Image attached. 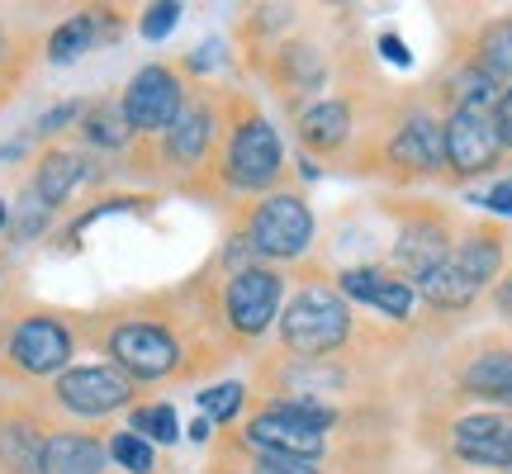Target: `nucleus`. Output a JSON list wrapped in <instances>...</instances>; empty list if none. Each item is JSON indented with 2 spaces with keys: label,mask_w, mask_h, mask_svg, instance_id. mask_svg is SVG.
<instances>
[{
  "label": "nucleus",
  "mask_w": 512,
  "mask_h": 474,
  "mask_svg": "<svg viewBox=\"0 0 512 474\" xmlns=\"http://www.w3.org/2000/svg\"><path fill=\"white\" fill-rule=\"evenodd\" d=\"M389 162L403 171H422V176H437L446 166V138H441V119L432 114H408L394 138H389Z\"/></svg>",
  "instance_id": "nucleus-12"
},
{
  "label": "nucleus",
  "mask_w": 512,
  "mask_h": 474,
  "mask_svg": "<svg viewBox=\"0 0 512 474\" xmlns=\"http://www.w3.org/2000/svg\"><path fill=\"white\" fill-rule=\"evenodd\" d=\"M105 451H110V460L128 474H152L157 470V451H152V441H143L138 432H114Z\"/></svg>",
  "instance_id": "nucleus-28"
},
{
  "label": "nucleus",
  "mask_w": 512,
  "mask_h": 474,
  "mask_svg": "<svg viewBox=\"0 0 512 474\" xmlns=\"http://www.w3.org/2000/svg\"><path fill=\"white\" fill-rule=\"evenodd\" d=\"M38 451H43V432L29 418L0 422V470L5 474H38Z\"/></svg>",
  "instance_id": "nucleus-21"
},
{
  "label": "nucleus",
  "mask_w": 512,
  "mask_h": 474,
  "mask_svg": "<svg viewBox=\"0 0 512 474\" xmlns=\"http://www.w3.org/2000/svg\"><path fill=\"white\" fill-rule=\"evenodd\" d=\"M81 138L91 147H100V152H119V147H128V124H124V110H119V100H100V105H91V110L81 114Z\"/></svg>",
  "instance_id": "nucleus-23"
},
{
  "label": "nucleus",
  "mask_w": 512,
  "mask_h": 474,
  "mask_svg": "<svg viewBox=\"0 0 512 474\" xmlns=\"http://www.w3.org/2000/svg\"><path fill=\"white\" fill-rule=\"evenodd\" d=\"M95 29H100V19H95L91 10L62 19V24L53 29V38H48V57H53V62H76V57L95 43Z\"/></svg>",
  "instance_id": "nucleus-25"
},
{
  "label": "nucleus",
  "mask_w": 512,
  "mask_h": 474,
  "mask_svg": "<svg viewBox=\"0 0 512 474\" xmlns=\"http://www.w3.org/2000/svg\"><path fill=\"white\" fill-rule=\"evenodd\" d=\"M451 451L465 465H484V470H508L512 456V418L503 413H470L451 427Z\"/></svg>",
  "instance_id": "nucleus-11"
},
{
  "label": "nucleus",
  "mask_w": 512,
  "mask_h": 474,
  "mask_svg": "<svg viewBox=\"0 0 512 474\" xmlns=\"http://www.w3.org/2000/svg\"><path fill=\"white\" fill-rule=\"evenodd\" d=\"M72 328L53 318V313H29V318H19L10 337H5V356L15 365L19 375H29V380H43V375H62L67 361H72Z\"/></svg>",
  "instance_id": "nucleus-8"
},
{
  "label": "nucleus",
  "mask_w": 512,
  "mask_h": 474,
  "mask_svg": "<svg viewBox=\"0 0 512 474\" xmlns=\"http://www.w3.org/2000/svg\"><path fill=\"white\" fill-rule=\"evenodd\" d=\"M0 228H10V204L0 200Z\"/></svg>",
  "instance_id": "nucleus-39"
},
{
  "label": "nucleus",
  "mask_w": 512,
  "mask_h": 474,
  "mask_svg": "<svg viewBox=\"0 0 512 474\" xmlns=\"http://www.w3.org/2000/svg\"><path fill=\"white\" fill-rule=\"evenodd\" d=\"M451 256V233L441 219H413L399 228V242H394V261H399V275L413 285L427 271H437L441 261Z\"/></svg>",
  "instance_id": "nucleus-14"
},
{
  "label": "nucleus",
  "mask_w": 512,
  "mask_h": 474,
  "mask_svg": "<svg viewBox=\"0 0 512 474\" xmlns=\"http://www.w3.org/2000/svg\"><path fill=\"white\" fill-rule=\"evenodd\" d=\"M190 441H209V418H195V422H190Z\"/></svg>",
  "instance_id": "nucleus-38"
},
{
  "label": "nucleus",
  "mask_w": 512,
  "mask_h": 474,
  "mask_svg": "<svg viewBox=\"0 0 512 474\" xmlns=\"http://www.w3.org/2000/svg\"><path fill=\"white\" fill-rule=\"evenodd\" d=\"M475 67L494 76L498 86H508L512 81V19H498V24H489V29L479 34Z\"/></svg>",
  "instance_id": "nucleus-24"
},
{
  "label": "nucleus",
  "mask_w": 512,
  "mask_h": 474,
  "mask_svg": "<svg viewBox=\"0 0 512 474\" xmlns=\"http://www.w3.org/2000/svg\"><path fill=\"white\" fill-rule=\"evenodd\" d=\"M441 138H446V166H451L456 176H484V171H494L498 157H503L494 119L479 110H451L441 119Z\"/></svg>",
  "instance_id": "nucleus-10"
},
{
  "label": "nucleus",
  "mask_w": 512,
  "mask_h": 474,
  "mask_svg": "<svg viewBox=\"0 0 512 474\" xmlns=\"http://www.w3.org/2000/svg\"><path fill=\"white\" fill-rule=\"evenodd\" d=\"M110 451L91 432H53L38 451V474H105Z\"/></svg>",
  "instance_id": "nucleus-16"
},
{
  "label": "nucleus",
  "mask_w": 512,
  "mask_h": 474,
  "mask_svg": "<svg viewBox=\"0 0 512 474\" xmlns=\"http://www.w3.org/2000/svg\"><path fill=\"white\" fill-rule=\"evenodd\" d=\"M380 53L394 62V67H408V43L399 34H380Z\"/></svg>",
  "instance_id": "nucleus-36"
},
{
  "label": "nucleus",
  "mask_w": 512,
  "mask_h": 474,
  "mask_svg": "<svg viewBox=\"0 0 512 474\" xmlns=\"http://www.w3.org/2000/svg\"><path fill=\"white\" fill-rule=\"evenodd\" d=\"M53 399L72 418H110V413L133 403V380L114 365H76V370L57 375Z\"/></svg>",
  "instance_id": "nucleus-9"
},
{
  "label": "nucleus",
  "mask_w": 512,
  "mask_h": 474,
  "mask_svg": "<svg viewBox=\"0 0 512 474\" xmlns=\"http://www.w3.org/2000/svg\"><path fill=\"white\" fill-rule=\"evenodd\" d=\"M451 266H456L475 290H484L489 280L498 275V266H503V237L498 233H489V228H479V233H465L451 247V256H446Z\"/></svg>",
  "instance_id": "nucleus-20"
},
{
  "label": "nucleus",
  "mask_w": 512,
  "mask_h": 474,
  "mask_svg": "<svg viewBox=\"0 0 512 474\" xmlns=\"http://www.w3.org/2000/svg\"><path fill=\"white\" fill-rule=\"evenodd\" d=\"M242 403H247V389H242L238 380L228 384H214V389H204L200 394V408L209 422H233L242 413Z\"/></svg>",
  "instance_id": "nucleus-29"
},
{
  "label": "nucleus",
  "mask_w": 512,
  "mask_h": 474,
  "mask_svg": "<svg viewBox=\"0 0 512 474\" xmlns=\"http://www.w3.org/2000/svg\"><path fill=\"white\" fill-rule=\"evenodd\" d=\"M247 474H323L318 460H290V456H252Z\"/></svg>",
  "instance_id": "nucleus-31"
},
{
  "label": "nucleus",
  "mask_w": 512,
  "mask_h": 474,
  "mask_svg": "<svg viewBox=\"0 0 512 474\" xmlns=\"http://www.w3.org/2000/svg\"><path fill=\"white\" fill-rule=\"evenodd\" d=\"M105 351L114 356V370H124L128 380H166L181 370V342L176 332L147 318H128L114 323L105 337Z\"/></svg>",
  "instance_id": "nucleus-5"
},
{
  "label": "nucleus",
  "mask_w": 512,
  "mask_h": 474,
  "mask_svg": "<svg viewBox=\"0 0 512 474\" xmlns=\"http://www.w3.org/2000/svg\"><path fill=\"white\" fill-rule=\"evenodd\" d=\"M81 114H86V105H81V100H67V105H57V110H48L43 114V119H38V133H43V138H53V133H62V128L67 124H76V119H81Z\"/></svg>",
  "instance_id": "nucleus-33"
},
{
  "label": "nucleus",
  "mask_w": 512,
  "mask_h": 474,
  "mask_svg": "<svg viewBox=\"0 0 512 474\" xmlns=\"http://www.w3.org/2000/svg\"><path fill=\"white\" fill-rule=\"evenodd\" d=\"M460 389L470 399L498 403V408H512V351H479L475 361L460 370Z\"/></svg>",
  "instance_id": "nucleus-18"
},
{
  "label": "nucleus",
  "mask_w": 512,
  "mask_h": 474,
  "mask_svg": "<svg viewBox=\"0 0 512 474\" xmlns=\"http://www.w3.org/2000/svg\"><path fill=\"white\" fill-rule=\"evenodd\" d=\"M337 294L375 304L389 318H408L413 313V285L394 271H380V266H351V271H342L337 275Z\"/></svg>",
  "instance_id": "nucleus-13"
},
{
  "label": "nucleus",
  "mask_w": 512,
  "mask_h": 474,
  "mask_svg": "<svg viewBox=\"0 0 512 474\" xmlns=\"http://www.w3.org/2000/svg\"><path fill=\"white\" fill-rule=\"evenodd\" d=\"M128 432H138L143 441H162V446H171V441L181 437V418H176L171 403H143V408L128 413Z\"/></svg>",
  "instance_id": "nucleus-26"
},
{
  "label": "nucleus",
  "mask_w": 512,
  "mask_h": 474,
  "mask_svg": "<svg viewBox=\"0 0 512 474\" xmlns=\"http://www.w3.org/2000/svg\"><path fill=\"white\" fill-rule=\"evenodd\" d=\"M0 53H5V34H0Z\"/></svg>",
  "instance_id": "nucleus-40"
},
{
  "label": "nucleus",
  "mask_w": 512,
  "mask_h": 474,
  "mask_svg": "<svg viewBox=\"0 0 512 474\" xmlns=\"http://www.w3.org/2000/svg\"><path fill=\"white\" fill-rule=\"evenodd\" d=\"M119 110H124L128 133H143V138L166 133V128L176 124V114L185 110V86H181V76H176V67H162V62L138 67L133 81L124 86Z\"/></svg>",
  "instance_id": "nucleus-6"
},
{
  "label": "nucleus",
  "mask_w": 512,
  "mask_h": 474,
  "mask_svg": "<svg viewBox=\"0 0 512 474\" xmlns=\"http://www.w3.org/2000/svg\"><path fill=\"white\" fill-rule=\"evenodd\" d=\"M337 413L332 403L318 399H271L256 408L242 427V446L256 456H290V460H318L328 451V432Z\"/></svg>",
  "instance_id": "nucleus-1"
},
{
  "label": "nucleus",
  "mask_w": 512,
  "mask_h": 474,
  "mask_svg": "<svg viewBox=\"0 0 512 474\" xmlns=\"http://www.w3.org/2000/svg\"><path fill=\"white\" fill-rule=\"evenodd\" d=\"M275 328H280V347L294 361H328V351H337L351 337V309L328 285H304L280 309Z\"/></svg>",
  "instance_id": "nucleus-2"
},
{
  "label": "nucleus",
  "mask_w": 512,
  "mask_h": 474,
  "mask_svg": "<svg viewBox=\"0 0 512 474\" xmlns=\"http://www.w3.org/2000/svg\"><path fill=\"white\" fill-rule=\"evenodd\" d=\"M418 290H422V299H427L432 309H470V304L479 299V290L456 271V266H451V261H441L437 271L422 275Z\"/></svg>",
  "instance_id": "nucleus-22"
},
{
  "label": "nucleus",
  "mask_w": 512,
  "mask_h": 474,
  "mask_svg": "<svg viewBox=\"0 0 512 474\" xmlns=\"http://www.w3.org/2000/svg\"><path fill=\"white\" fill-rule=\"evenodd\" d=\"M337 384H342V370H332L328 361H290V370H285V394H294V399L328 394Z\"/></svg>",
  "instance_id": "nucleus-27"
},
{
  "label": "nucleus",
  "mask_w": 512,
  "mask_h": 474,
  "mask_svg": "<svg viewBox=\"0 0 512 474\" xmlns=\"http://www.w3.org/2000/svg\"><path fill=\"white\" fill-rule=\"evenodd\" d=\"M489 119H494V133H498V143H503V152L512 147V81L498 91V105L489 110Z\"/></svg>",
  "instance_id": "nucleus-34"
},
{
  "label": "nucleus",
  "mask_w": 512,
  "mask_h": 474,
  "mask_svg": "<svg viewBox=\"0 0 512 474\" xmlns=\"http://www.w3.org/2000/svg\"><path fill=\"white\" fill-rule=\"evenodd\" d=\"M484 209H494V214H512V181H498L489 195H484Z\"/></svg>",
  "instance_id": "nucleus-35"
},
{
  "label": "nucleus",
  "mask_w": 512,
  "mask_h": 474,
  "mask_svg": "<svg viewBox=\"0 0 512 474\" xmlns=\"http://www.w3.org/2000/svg\"><path fill=\"white\" fill-rule=\"evenodd\" d=\"M176 19H181V5H152L138 29H143V38H152V43H157V38H166L171 29H176Z\"/></svg>",
  "instance_id": "nucleus-32"
},
{
  "label": "nucleus",
  "mask_w": 512,
  "mask_h": 474,
  "mask_svg": "<svg viewBox=\"0 0 512 474\" xmlns=\"http://www.w3.org/2000/svg\"><path fill=\"white\" fill-rule=\"evenodd\" d=\"M351 138V105L347 100H318L313 110L299 114V143L309 152L337 157Z\"/></svg>",
  "instance_id": "nucleus-17"
},
{
  "label": "nucleus",
  "mask_w": 512,
  "mask_h": 474,
  "mask_svg": "<svg viewBox=\"0 0 512 474\" xmlns=\"http://www.w3.org/2000/svg\"><path fill=\"white\" fill-rule=\"evenodd\" d=\"M247 237H252V252L266 261H299L313 242V214L304 195H294V190L266 195L247 219Z\"/></svg>",
  "instance_id": "nucleus-4"
},
{
  "label": "nucleus",
  "mask_w": 512,
  "mask_h": 474,
  "mask_svg": "<svg viewBox=\"0 0 512 474\" xmlns=\"http://www.w3.org/2000/svg\"><path fill=\"white\" fill-rule=\"evenodd\" d=\"M214 133H219V119H214V110H209L204 100L185 105V110L176 114V124L162 133V138H166V143H162L166 162L181 166V171L200 166L204 157H209V147H214Z\"/></svg>",
  "instance_id": "nucleus-15"
},
{
  "label": "nucleus",
  "mask_w": 512,
  "mask_h": 474,
  "mask_svg": "<svg viewBox=\"0 0 512 474\" xmlns=\"http://www.w3.org/2000/svg\"><path fill=\"white\" fill-rule=\"evenodd\" d=\"M48 214H53V209L38 200L34 190H24V200L15 204V237L19 242H34V237L48 228Z\"/></svg>",
  "instance_id": "nucleus-30"
},
{
  "label": "nucleus",
  "mask_w": 512,
  "mask_h": 474,
  "mask_svg": "<svg viewBox=\"0 0 512 474\" xmlns=\"http://www.w3.org/2000/svg\"><path fill=\"white\" fill-rule=\"evenodd\" d=\"M86 157L81 152H67V147H53V152H43V162H38V171H34V190L38 200L48 204V209H57V204H67V195H72L76 185L86 181L91 171H86Z\"/></svg>",
  "instance_id": "nucleus-19"
},
{
  "label": "nucleus",
  "mask_w": 512,
  "mask_h": 474,
  "mask_svg": "<svg viewBox=\"0 0 512 474\" xmlns=\"http://www.w3.org/2000/svg\"><path fill=\"white\" fill-rule=\"evenodd\" d=\"M494 304H498V313H503V318H512V275H508V280H498Z\"/></svg>",
  "instance_id": "nucleus-37"
},
{
  "label": "nucleus",
  "mask_w": 512,
  "mask_h": 474,
  "mask_svg": "<svg viewBox=\"0 0 512 474\" xmlns=\"http://www.w3.org/2000/svg\"><path fill=\"white\" fill-rule=\"evenodd\" d=\"M503 474H512V456H508V470H503Z\"/></svg>",
  "instance_id": "nucleus-41"
},
{
  "label": "nucleus",
  "mask_w": 512,
  "mask_h": 474,
  "mask_svg": "<svg viewBox=\"0 0 512 474\" xmlns=\"http://www.w3.org/2000/svg\"><path fill=\"white\" fill-rule=\"evenodd\" d=\"M280 309H285V280L271 266L233 271V280L223 285V318L242 342H256L280 318Z\"/></svg>",
  "instance_id": "nucleus-7"
},
{
  "label": "nucleus",
  "mask_w": 512,
  "mask_h": 474,
  "mask_svg": "<svg viewBox=\"0 0 512 474\" xmlns=\"http://www.w3.org/2000/svg\"><path fill=\"white\" fill-rule=\"evenodd\" d=\"M285 171V157H280V138L275 128L261 119V114H242L233 133H228V147H223V181L252 195V190H271Z\"/></svg>",
  "instance_id": "nucleus-3"
}]
</instances>
